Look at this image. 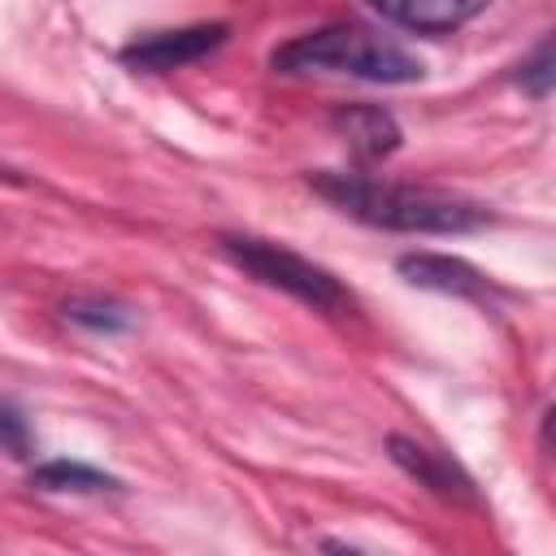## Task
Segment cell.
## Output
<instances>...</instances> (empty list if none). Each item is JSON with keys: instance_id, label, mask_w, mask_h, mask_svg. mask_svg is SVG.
I'll return each instance as SVG.
<instances>
[{"instance_id": "obj_6", "label": "cell", "mask_w": 556, "mask_h": 556, "mask_svg": "<svg viewBox=\"0 0 556 556\" xmlns=\"http://www.w3.org/2000/svg\"><path fill=\"white\" fill-rule=\"evenodd\" d=\"M400 274L413 287L460 295V300H473V295H486L491 291V282L482 278V269H473L460 256H443V252H408V256H400Z\"/></svg>"}, {"instance_id": "obj_10", "label": "cell", "mask_w": 556, "mask_h": 556, "mask_svg": "<svg viewBox=\"0 0 556 556\" xmlns=\"http://www.w3.org/2000/svg\"><path fill=\"white\" fill-rule=\"evenodd\" d=\"M65 321L83 326V330H96V334H122L135 326V313L117 300H100V295H74L65 300Z\"/></svg>"}, {"instance_id": "obj_3", "label": "cell", "mask_w": 556, "mask_h": 556, "mask_svg": "<svg viewBox=\"0 0 556 556\" xmlns=\"http://www.w3.org/2000/svg\"><path fill=\"white\" fill-rule=\"evenodd\" d=\"M222 252L248 278H256L274 291H287V295H295L300 304H308L317 313H330V317L356 313V295L326 265H317V261H308V256H300L282 243H269V239H256V235H222Z\"/></svg>"}, {"instance_id": "obj_1", "label": "cell", "mask_w": 556, "mask_h": 556, "mask_svg": "<svg viewBox=\"0 0 556 556\" xmlns=\"http://www.w3.org/2000/svg\"><path fill=\"white\" fill-rule=\"evenodd\" d=\"M308 187L330 200L339 213L382 226V230H404V235H469L491 222V213L456 191L443 187H417V182H387V178H365V174H334L317 169L308 174Z\"/></svg>"}, {"instance_id": "obj_5", "label": "cell", "mask_w": 556, "mask_h": 556, "mask_svg": "<svg viewBox=\"0 0 556 556\" xmlns=\"http://www.w3.org/2000/svg\"><path fill=\"white\" fill-rule=\"evenodd\" d=\"M387 452H391V460H395L408 478H417V482H421L426 491H434L439 500H452V504H473V500H478L473 478H469L447 452L426 447V443H417V439H408V434H391V439H387Z\"/></svg>"}, {"instance_id": "obj_8", "label": "cell", "mask_w": 556, "mask_h": 556, "mask_svg": "<svg viewBox=\"0 0 556 556\" xmlns=\"http://www.w3.org/2000/svg\"><path fill=\"white\" fill-rule=\"evenodd\" d=\"M382 17L408 26V30H421V35H443V30H456L465 26L469 17H478V9L486 0H369Z\"/></svg>"}, {"instance_id": "obj_11", "label": "cell", "mask_w": 556, "mask_h": 556, "mask_svg": "<svg viewBox=\"0 0 556 556\" xmlns=\"http://www.w3.org/2000/svg\"><path fill=\"white\" fill-rule=\"evenodd\" d=\"M30 447H35V439H30L26 417H22L9 400H0V452H9V456H30Z\"/></svg>"}, {"instance_id": "obj_12", "label": "cell", "mask_w": 556, "mask_h": 556, "mask_svg": "<svg viewBox=\"0 0 556 556\" xmlns=\"http://www.w3.org/2000/svg\"><path fill=\"white\" fill-rule=\"evenodd\" d=\"M552 78H556V70H552V43H543V48L534 52V61H526V65H521L517 83H521L530 96L547 100V91H552Z\"/></svg>"}, {"instance_id": "obj_9", "label": "cell", "mask_w": 556, "mask_h": 556, "mask_svg": "<svg viewBox=\"0 0 556 556\" xmlns=\"http://www.w3.org/2000/svg\"><path fill=\"white\" fill-rule=\"evenodd\" d=\"M30 482L39 491H78V495H91V491H113L117 478L83 465V460H43L30 469Z\"/></svg>"}, {"instance_id": "obj_7", "label": "cell", "mask_w": 556, "mask_h": 556, "mask_svg": "<svg viewBox=\"0 0 556 556\" xmlns=\"http://www.w3.org/2000/svg\"><path fill=\"white\" fill-rule=\"evenodd\" d=\"M334 130L348 143V152L361 156V161L391 156L400 148V139H404L395 117L387 109H378V104H348V109H339L334 113Z\"/></svg>"}, {"instance_id": "obj_4", "label": "cell", "mask_w": 556, "mask_h": 556, "mask_svg": "<svg viewBox=\"0 0 556 556\" xmlns=\"http://www.w3.org/2000/svg\"><path fill=\"white\" fill-rule=\"evenodd\" d=\"M226 26L222 22H200V26H178V30H152L135 43L122 48V61L130 70H148V74H165V70H182L200 56H208L213 48H222Z\"/></svg>"}, {"instance_id": "obj_2", "label": "cell", "mask_w": 556, "mask_h": 556, "mask_svg": "<svg viewBox=\"0 0 556 556\" xmlns=\"http://www.w3.org/2000/svg\"><path fill=\"white\" fill-rule=\"evenodd\" d=\"M282 74H352L365 83H417L426 70L413 52L400 43L374 35L369 26H326L313 35H300L269 56Z\"/></svg>"}]
</instances>
